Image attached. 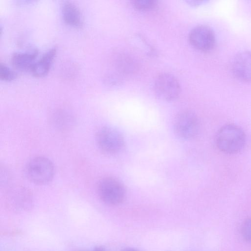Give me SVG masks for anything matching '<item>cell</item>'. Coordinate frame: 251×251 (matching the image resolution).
I'll list each match as a JSON object with an SVG mask.
<instances>
[{"mask_svg": "<svg viewBox=\"0 0 251 251\" xmlns=\"http://www.w3.org/2000/svg\"><path fill=\"white\" fill-rule=\"evenodd\" d=\"M242 235L247 242L251 243V218L246 220L242 224Z\"/></svg>", "mask_w": 251, "mask_h": 251, "instance_id": "9a60e30c", "label": "cell"}, {"mask_svg": "<svg viewBox=\"0 0 251 251\" xmlns=\"http://www.w3.org/2000/svg\"><path fill=\"white\" fill-rule=\"evenodd\" d=\"M37 55L38 51L35 49L24 52H16L12 56V64L18 70L30 71Z\"/></svg>", "mask_w": 251, "mask_h": 251, "instance_id": "30bf717a", "label": "cell"}, {"mask_svg": "<svg viewBox=\"0 0 251 251\" xmlns=\"http://www.w3.org/2000/svg\"><path fill=\"white\" fill-rule=\"evenodd\" d=\"M174 127L176 134L184 139L196 137L200 130V123L197 115L192 111L184 110L176 116Z\"/></svg>", "mask_w": 251, "mask_h": 251, "instance_id": "5b68a950", "label": "cell"}, {"mask_svg": "<svg viewBox=\"0 0 251 251\" xmlns=\"http://www.w3.org/2000/svg\"><path fill=\"white\" fill-rule=\"evenodd\" d=\"M154 91L160 99L171 101L176 99L180 92V86L172 75L162 73L158 75L154 81Z\"/></svg>", "mask_w": 251, "mask_h": 251, "instance_id": "8992f818", "label": "cell"}, {"mask_svg": "<svg viewBox=\"0 0 251 251\" xmlns=\"http://www.w3.org/2000/svg\"><path fill=\"white\" fill-rule=\"evenodd\" d=\"M244 131L238 126L228 124L221 127L216 135V144L221 151L234 154L240 151L245 144Z\"/></svg>", "mask_w": 251, "mask_h": 251, "instance_id": "6da1fadb", "label": "cell"}, {"mask_svg": "<svg viewBox=\"0 0 251 251\" xmlns=\"http://www.w3.org/2000/svg\"><path fill=\"white\" fill-rule=\"evenodd\" d=\"M97 191L100 200L111 205L122 203L126 194L123 184L113 177H105L100 179L98 184Z\"/></svg>", "mask_w": 251, "mask_h": 251, "instance_id": "3957f363", "label": "cell"}, {"mask_svg": "<svg viewBox=\"0 0 251 251\" xmlns=\"http://www.w3.org/2000/svg\"><path fill=\"white\" fill-rule=\"evenodd\" d=\"M96 141L100 150L108 154L119 152L125 144L122 135L115 128L109 126L99 129L96 135Z\"/></svg>", "mask_w": 251, "mask_h": 251, "instance_id": "277c9868", "label": "cell"}, {"mask_svg": "<svg viewBox=\"0 0 251 251\" xmlns=\"http://www.w3.org/2000/svg\"><path fill=\"white\" fill-rule=\"evenodd\" d=\"M95 251H104V250H102V249H99V250H97Z\"/></svg>", "mask_w": 251, "mask_h": 251, "instance_id": "e0dca14e", "label": "cell"}, {"mask_svg": "<svg viewBox=\"0 0 251 251\" xmlns=\"http://www.w3.org/2000/svg\"><path fill=\"white\" fill-rule=\"evenodd\" d=\"M132 3L134 8L142 11L152 10L157 5V1L153 0H134Z\"/></svg>", "mask_w": 251, "mask_h": 251, "instance_id": "4fadbf2b", "label": "cell"}, {"mask_svg": "<svg viewBox=\"0 0 251 251\" xmlns=\"http://www.w3.org/2000/svg\"><path fill=\"white\" fill-rule=\"evenodd\" d=\"M17 76L16 73L4 64L0 63V78L5 81H11Z\"/></svg>", "mask_w": 251, "mask_h": 251, "instance_id": "5bb4252c", "label": "cell"}, {"mask_svg": "<svg viewBox=\"0 0 251 251\" xmlns=\"http://www.w3.org/2000/svg\"><path fill=\"white\" fill-rule=\"evenodd\" d=\"M25 173L32 182L43 185L52 179L54 168L52 162L44 156H37L29 161L25 167Z\"/></svg>", "mask_w": 251, "mask_h": 251, "instance_id": "7a4b0ae2", "label": "cell"}, {"mask_svg": "<svg viewBox=\"0 0 251 251\" xmlns=\"http://www.w3.org/2000/svg\"><path fill=\"white\" fill-rule=\"evenodd\" d=\"M122 251H139L135 249L131 248H127L124 249Z\"/></svg>", "mask_w": 251, "mask_h": 251, "instance_id": "2e32d148", "label": "cell"}, {"mask_svg": "<svg viewBox=\"0 0 251 251\" xmlns=\"http://www.w3.org/2000/svg\"><path fill=\"white\" fill-rule=\"evenodd\" d=\"M55 125L59 129L66 130L72 127L74 125V119L69 113L59 112L55 115L53 118Z\"/></svg>", "mask_w": 251, "mask_h": 251, "instance_id": "7c38bea8", "label": "cell"}, {"mask_svg": "<svg viewBox=\"0 0 251 251\" xmlns=\"http://www.w3.org/2000/svg\"><path fill=\"white\" fill-rule=\"evenodd\" d=\"M231 70L234 75L240 80L251 81V52L243 51L233 58Z\"/></svg>", "mask_w": 251, "mask_h": 251, "instance_id": "ba28073f", "label": "cell"}, {"mask_svg": "<svg viewBox=\"0 0 251 251\" xmlns=\"http://www.w3.org/2000/svg\"><path fill=\"white\" fill-rule=\"evenodd\" d=\"M56 49L52 48L36 60L30 69L31 74L36 77H41L48 73L56 55Z\"/></svg>", "mask_w": 251, "mask_h": 251, "instance_id": "9c48e42d", "label": "cell"}, {"mask_svg": "<svg viewBox=\"0 0 251 251\" xmlns=\"http://www.w3.org/2000/svg\"><path fill=\"white\" fill-rule=\"evenodd\" d=\"M191 45L198 50L207 51L215 44V36L212 29L205 25H199L193 28L189 34Z\"/></svg>", "mask_w": 251, "mask_h": 251, "instance_id": "52a82bcc", "label": "cell"}, {"mask_svg": "<svg viewBox=\"0 0 251 251\" xmlns=\"http://www.w3.org/2000/svg\"><path fill=\"white\" fill-rule=\"evenodd\" d=\"M62 15L64 21L68 25L79 27L82 25V19L79 9L74 3L65 1L62 6Z\"/></svg>", "mask_w": 251, "mask_h": 251, "instance_id": "8fae6325", "label": "cell"}]
</instances>
